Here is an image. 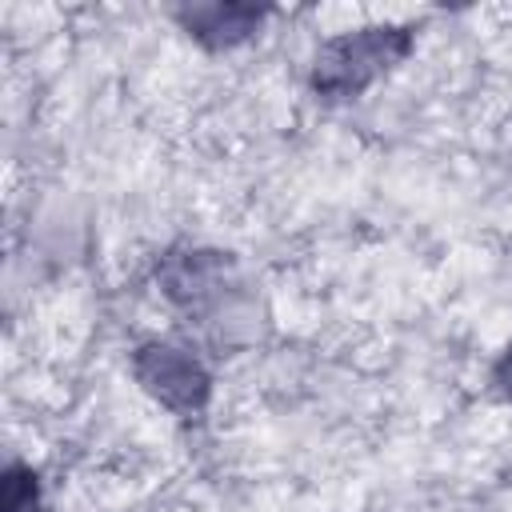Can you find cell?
I'll use <instances>...</instances> for the list:
<instances>
[{
    "label": "cell",
    "instance_id": "1",
    "mask_svg": "<svg viewBox=\"0 0 512 512\" xmlns=\"http://www.w3.org/2000/svg\"><path fill=\"white\" fill-rule=\"evenodd\" d=\"M412 48V32L408 28H356L344 32L336 40H328L316 56L312 68V88L324 100H348L356 92H364L376 76H384L396 60H404V52Z\"/></svg>",
    "mask_w": 512,
    "mask_h": 512
},
{
    "label": "cell",
    "instance_id": "2",
    "mask_svg": "<svg viewBox=\"0 0 512 512\" xmlns=\"http://www.w3.org/2000/svg\"><path fill=\"white\" fill-rule=\"evenodd\" d=\"M132 372L136 380L176 416H200V408L208 404V372L200 368V360L184 348L172 344H144L132 356Z\"/></svg>",
    "mask_w": 512,
    "mask_h": 512
},
{
    "label": "cell",
    "instance_id": "3",
    "mask_svg": "<svg viewBox=\"0 0 512 512\" xmlns=\"http://www.w3.org/2000/svg\"><path fill=\"white\" fill-rule=\"evenodd\" d=\"M232 272V260L224 252H204V248H180L168 252L160 264V288L168 300L180 308H204L224 292V280Z\"/></svg>",
    "mask_w": 512,
    "mask_h": 512
},
{
    "label": "cell",
    "instance_id": "4",
    "mask_svg": "<svg viewBox=\"0 0 512 512\" xmlns=\"http://www.w3.org/2000/svg\"><path fill=\"white\" fill-rule=\"evenodd\" d=\"M176 16L208 48H232L248 40L264 20V12L252 4H192V8H180Z\"/></svg>",
    "mask_w": 512,
    "mask_h": 512
},
{
    "label": "cell",
    "instance_id": "5",
    "mask_svg": "<svg viewBox=\"0 0 512 512\" xmlns=\"http://www.w3.org/2000/svg\"><path fill=\"white\" fill-rule=\"evenodd\" d=\"M500 384H504V392L512 396V352H508L504 364H500Z\"/></svg>",
    "mask_w": 512,
    "mask_h": 512
}]
</instances>
